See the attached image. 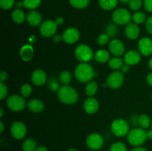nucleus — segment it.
<instances>
[{"label":"nucleus","mask_w":152,"mask_h":151,"mask_svg":"<svg viewBox=\"0 0 152 151\" xmlns=\"http://www.w3.org/2000/svg\"><path fill=\"white\" fill-rule=\"evenodd\" d=\"M74 76L80 82L88 83L94 78L95 72L91 65L87 62H81L75 68Z\"/></svg>","instance_id":"1"},{"label":"nucleus","mask_w":152,"mask_h":151,"mask_svg":"<svg viewBox=\"0 0 152 151\" xmlns=\"http://www.w3.org/2000/svg\"><path fill=\"white\" fill-rule=\"evenodd\" d=\"M57 97L62 103L74 105L78 101L79 94L77 90L69 85H62L57 91Z\"/></svg>","instance_id":"2"},{"label":"nucleus","mask_w":152,"mask_h":151,"mask_svg":"<svg viewBox=\"0 0 152 151\" xmlns=\"http://www.w3.org/2000/svg\"><path fill=\"white\" fill-rule=\"evenodd\" d=\"M147 139V131L142 127H135L131 130L127 135V141L129 143L135 147L143 144Z\"/></svg>","instance_id":"3"},{"label":"nucleus","mask_w":152,"mask_h":151,"mask_svg":"<svg viewBox=\"0 0 152 151\" xmlns=\"http://www.w3.org/2000/svg\"><path fill=\"white\" fill-rule=\"evenodd\" d=\"M111 133L117 137H124L130 131L129 122L123 118H117L112 121L111 124Z\"/></svg>","instance_id":"4"},{"label":"nucleus","mask_w":152,"mask_h":151,"mask_svg":"<svg viewBox=\"0 0 152 151\" xmlns=\"http://www.w3.org/2000/svg\"><path fill=\"white\" fill-rule=\"evenodd\" d=\"M74 55L77 60L81 62H88L94 57L92 49L85 44H79L74 50Z\"/></svg>","instance_id":"5"},{"label":"nucleus","mask_w":152,"mask_h":151,"mask_svg":"<svg viewBox=\"0 0 152 151\" xmlns=\"http://www.w3.org/2000/svg\"><path fill=\"white\" fill-rule=\"evenodd\" d=\"M111 18L114 23L118 25H126L131 22L132 16L127 9L119 8L113 12Z\"/></svg>","instance_id":"6"},{"label":"nucleus","mask_w":152,"mask_h":151,"mask_svg":"<svg viewBox=\"0 0 152 151\" xmlns=\"http://www.w3.org/2000/svg\"><path fill=\"white\" fill-rule=\"evenodd\" d=\"M7 106L13 112H20L27 106L25 98L19 95H12L7 99Z\"/></svg>","instance_id":"7"},{"label":"nucleus","mask_w":152,"mask_h":151,"mask_svg":"<svg viewBox=\"0 0 152 151\" xmlns=\"http://www.w3.org/2000/svg\"><path fill=\"white\" fill-rule=\"evenodd\" d=\"M124 82V76L121 71L115 70L111 73L107 78L106 84L110 88L118 89Z\"/></svg>","instance_id":"8"},{"label":"nucleus","mask_w":152,"mask_h":151,"mask_svg":"<svg viewBox=\"0 0 152 151\" xmlns=\"http://www.w3.org/2000/svg\"><path fill=\"white\" fill-rule=\"evenodd\" d=\"M57 24L53 20H46L41 24L39 32L45 37H51L56 35L57 31Z\"/></svg>","instance_id":"9"},{"label":"nucleus","mask_w":152,"mask_h":151,"mask_svg":"<svg viewBox=\"0 0 152 151\" xmlns=\"http://www.w3.org/2000/svg\"><path fill=\"white\" fill-rule=\"evenodd\" d=\"M27 133L26 125L23 122L15 121L12 123L10 127V134L15 139H22Z\"/></svg>","instance_id":"10"},{"label":"nucleus","mask_w":152,"mask_h":151,"mask_svg":"<svg viewBox=\"0 0 152 151\" xmlns=\"http://www.w3.org/2000/svg\"><path fill=\"white\" fill-rule=\"evenodd\" d=\"M62 41L66 44H72L77 42L80 38V33L76 28H68L62 33Z\"/></svg>","instance_id":"11"},{"label":"nucleus","mask_w":152,"mask_h":151,"mask_svg":"<svg viewBox=\"0 0 152 151\" xmlns=\"http://www.w3.org/2000/svg\"><path fill=\"white\" fill-rule=\"evenodd\" d=\"M86 144L90 149L93 150H97L103 146L104 139L99 133H91L86 139Z\"/></svg>","instance_id":"12"},{"label":"nucleus","mask_w":152,"mask_h":151,"mask_svg":"<svg viewBox=\"0 0 152 151\" xmlns=\"http://www.w3.org/2000/svg\"><path fill=\"white\" fill-rule=\"evenodd\" d=\"M138 50L140 54L148 56L152 54V39L149 37H142L138 42Z\"/></svg>","instance_id":"13"},{"label":"nucleus","mask_w":152,"mask_h":151,"mask_svg":"<svg viewBox=\"0 0 152 151\" xmlns=\"http://www.w3.org/2000/svg\"><path fill=\"white\" fill-rule=\"evenodd\" d=\"M108 48H109L111 54L114 55V56H117V57L123 56L126 50L124 44L120 40L117 39V38L112 39L110 41Z\"/></svg>","instance_id":"14"},{"label":"nucleus","mask_w":152,"mask_h":151,"mask_svg":"<svg viewBox=\"0 0 152 151\" xmlns=\"http://www.w3.org/2000/svg\"><path fill=\"white\" fill-rule=\"evenodd\" d=\"M123 60H124L125 63L130 65V66L137 65L141 60L140 53H139V52L135 50H129V51L125 53Z\"/></svg>","instance_id":"15"},{"label":"nucleus","mask_w":152,"mask_h":151,"mask_svg":"<svg viewBox=\"0 0 152 151\" xmlns=\"http://www.w3.org/2000/svg\"><path fill=\"white\" fill-rule=\"evenodd\" d=\"M31 79L34 85L41 86L47 81V75L43 70L37 69L31 74Z\"/></svg>","instance_id":"16"},{"label":"nucleus","mask_w":152,"mask_h":151,"mask_svg":"<svg viewBox=\"0 0 152 151\" xmlns=\"http://www.w3.org/2000/svg\"><path fill=\"white\" fill-rule=\"evenodd\" d=\"M99 105L98 101L94 97H88L85 100L83 108L88 114H94L98 111Z\"/></svg>","instance_id":"17"},{"label":"nucleus","mask_w":152,"mask_h":151,"mask_svg":"<svg viewBox=\"0 0 152 151\" xmlns=\"http://www.w3.org/2000/svg\"><path fill=\"white\" fill-rule=\"evenodd\" d=\"M125 34L129 39L134 40L140 36V28L134 22H130L126 25L125 28Z\"/></svg>","instance_id":"18"},{"label":"nucleus","mask_w":152,"mask_h":151,"mask_svg":"<svg viewBox=\"0 0 152 151\" xmlns=\"http://www.w3.org/2000/svg\"><path fill=\"white\" fill-rule=\"evenodd\" d=\"M27 21L28 23L32 27H38L42 23V17L39 12L37 10H31L27 15Z\"/></svg>","instance_id":"19"},{"label":"nucleus","mask_w":152,"mask_h":151,"mask_svg":"<svg viewBox=\"0 0 152 151\" xmlns=\"http://www.w3.org/2000/svg\"><path fill=\"white\" fill-rule=\"evenodd\" d=\"M27 107L31 112L34 113H39L44 110L45 105L44 103L39 99H33L28 102Z\"/></svg>","instance_id":"20"},{"label":"nucleus","mask_w":152,"mask_h":151,"mask_svg":"<svg viewBox=\"0 0 152 151\" xmlns=\"http://www.w3.org/2000/svg\"><path fill=\"white\" fill-rule=\"evenodd\" d=\"M20 57L25 62H29L34 56V47L31 44H25L20 49Z\"/></svg>","instance_id":"21"},{"label":"nucleus","mask_w":152,"mask_h":151,"mask_svg":"<svg viewBox=\"0 0 152 151\" xmlns=\"http://www.w3.org/2000/svg\"><path fill=\"white\" fill-rule=\"evenodd\" d=\"M11 18L15 23L22 24L27 19V16H25V12L22 9L16 8L12 12Z\"/></svg>","instance_id":"22"},{"label":"nucleus","mask_w":152,"mask_h":151,"mask_svg":"<svg viewBox=\"0 0 152 151\" xmlns=\"http://www.w3.org/2000/svg\"><path fill=\"white\" fill-rule=\"evenodd\" d=\"M95 60L99 63H105V62H108L110 60V53H108V50H104V49H101V50H98L95 53L94 57Z\"/></svg>","instance_id":"23"},{"label":"nucleus","mask_w":152,"mask_h":151,"mask_svg":"<svg viewBox=\"0 0 152 151\" xmlns=\"http://www.w3.org/2000/svg\"><path fill=\"white\" fill-rule=\"evenodd\" d=\"M118 4V0H99V4L103 10H114Z\"/></svg>","instance_id":"24"},{"label":"nucleus","mask_w":152,"mask_h":151,"mask_svg":"<svg viewBox=\"0 0 152 151\" xmlns=\"http://www.w3.org/2000/svg\"><path fill=\"white\" fill-rule=\"evenodd\" d=\"M98 90V84L96 81H91L87 84L86 87V94L88 97H93L95 96Z\"/></svg>","instance_id":"25"},{"label":"nucleus","mask_w":152,"mask_h":151,"mask_svg":"<svg viewBox=\"0 0 152 151\" xmlns=\"http://www.w3.org/2000/svg\"><path fill=\"white\" fill-rule=\"evenodd\" d=\"M137 124L143 129H147L151 125V120L146 114H142L137 117Z\"/></svg>","instance_id":"26"},{"label":"nucleus","mask_w":152,"mask_h":151,"mask_svg":"<svg viewBox=\"0 0 152 151\" xmlns=\"http://www.w3.org/2000/svg\"><path fill=\"white\" fill-rule=\"evenodd\" d=\"M123 61L121 58L117 57V56H114V57L111 58L110 60L108 61V66L111 69L114 70H117L120 69L122 66L123 65Z\"/></svg>","instance_id":"27"},{"label":"nucleus","mask_w":152,"mask_h":151,"mask_svg":"<svg viewBox=\"0 0 152 151\" xmlns=\"http://www.w3.org/2000/svg\"><path fill=\"white\" fill-rule=\"evenodd\" d=\"M37 144L33 139H27L22 143V150L24 151H35L37 148Z\"/></svg>","instance_id":"28"},{"label":"nucleus","mask_w":152,"mask_h":151,"mask_svg":"<svg viewBox=\"0 0 152 151\" xmlns=\"http://www.w3.org/2000/svg\"><path fill=\"white\" fill-rule=\"evenodd\" d=\"M91 0H69L72 7L77 9H83L87 7L90 4Z\"/></svg>","instance_id":"29"},{"label":"nucleus","mask_w":152,"mask_h":151,"mask_svg":"<svg viewBox=\"0 0 152 151\" xmlns=\"http://www.w3.org/2000/svg\"><path fill=\"white\" fill-rule=\"evenodd\" d=\"M24 4V7L28 10H34L39 7L41 4L42 0H22Z\"/></svg>","instance_id":"30"},{"label":"nucleus","mask_w":152,"mask_h":151,"mask_svg":"<svg viewBox=\"0 0 152 151\" xmlns=\"http://www.w3.org/2000/svg\"><path fill=\"white\" fill-rule=\"evenodd\" d=\"M146 16L143 12L136 11L132 15V20L137 25H140L146 21Z\"/></svg>","instance_id":"31"},{"label":"nucleus","mask_w":152,"mask_h":151,"mask_svg":"<svg viewBox=\"0 0 152 151\" xmlns=\"http://www.w3.org/2000/svg\"><path fill=\"white\" fill-rule=\"evenodd\" d=\"M72 80V76L69 71L64 70L59 75V81L63 85H68Z\"/></svg>","instance_id":"32"},{"label":"nucleus","mask_w":152,"mask_h":151,"mask_svg":"<svg viewBox=\"0 0 152 151\" xmlns=\"http://www.w3.org/2000/svg\"><path fill=\"white\" fill-rule=\"evenodd\" d=\"M115 23H109L105 28V33L108 34L110 37H115L118 34V28Z\"/></svg>","instance_id":"33"},{"label":"nucleus","mask_w":152,"mask_h":151,"mask_svg":"<svg viewBox=\"0 0 152 151\" xmlns=\"http://www.w3.org/2000/svg\"><path fill=\"white\" fill-rule=\"evenodd\" d=\"M32 87L29 84H22V87L20 88V92L22 96H23L24 98H28L30 96L32 93Z\"/></svg>","instance_id":"34"},{"label":"nucleus","mask_w":152,"mask_h":151,"mask_svg":"<svg viewBox=\"0 0 152 151\" xmlns=\"http://www.w3.org/2000/svg\"><path fill=\"white\" fill-rule=\"evenodd\" d=\"M109 151H127V147L124 143L119 142L113 144L110 147Z\"/></svg>","instance_id":"35"},{"label":"nucleus","mask_w":152,"mask_h":151,"mask_svg":"<svg viewBox=\"0 0 152 151\" xmlns=\"http://www.w3.org/2000/svg\"><path fill=\"white\" fill-rule=\"evenodd\" d=\"M129 7L133 11H137L142 7V0H131L129 3Z\"/></svg>","instance_id":"36"},{"label":"nucleus","mask_w":152,"mask_h":151,"mask_svg":"<svg viewBox=\"0 0 152 151\" xmlns=\"http://www.w3.org/2000/svg\"><path fill=\"white\" fill-rule=\"evenodd\" d=\"M48 87L50 88V90H51L52 91H58L60 87L59 86V82L56 78H51L48 80Z\"/></svg>","instance_id":"37"},{"label":"nucleus","mask_w":152,"mask_h":151,"mask_svg":"<svg viewBox=\"0 0 152 151\" xmlns=\"http://www.w3.org/2000/svg\"><path fill=\"white\" fill-rule=\"evenodd\" d=\"M14 4L15 0H0V6L3 10H10Z\"/></svg>","instance_id":"38"},{"label":"nucleus","mask_w":152,"mask_h":151,"mask_svg":"<svg viewBox=\"0 0 152 151\" xmlns=\"http://www.w3.org/2000/svg\"><path fill=\"white\" fill-rule=\"evenodd\" d=\"M109 39H110V36L108 35L107 33H102L100 34V35L98 36L97 38V43L99 45H101V46H104L105 45V44H107L108 43V41H109Z\"/></svg>","instance_id":"39"},{"label":"nucleus","mask_w":152,"mask_h":151,"mask_svg":"<svg viewBox=\"0 0 152 151\" xmlns=\"http://www.w3.org/2000/svg\"><path fill=\"white\" fill-rule=\"evenodd\" d=\"M7 93H8L7 87L6 86V84H4V82H1L0 84V99L1 101L4 100L7 96Z\"/></svg>","instance_id":"40"},{"label":"nucleus","mask_w":152,"mask_h":151,"mask_svg":"<svg viewBox=\"0 0 152 151\" xmlns=\"http://www.w3.org/2000/svg\"><path fill=\"white\" fill-rule=\"evenodd\" d=\"M145 29L148 33L152 35V16L147 18L145 21Z\"/></svg>","instance_id":"41"},{"label":"nucleus","mask_w":152,"mask_h":151,"mask_svg":"<svg viewBox=\"0 0 152 151\" xmlns=\"http://www.w3.org/2000/svg\"><path fill=\"white\" fill-rule=\"evenodd\" d=\"M143 6L147 11L152 13V0H144Z\"/></svg>","instance_id":"42"},{"label":"nucleus","mask_w":152,"mask_h":151,"mask_svg":"<svg viewBox=\"0 0 152 151\" xmlns=\"http://www.w3.org/2000/svg\"><path fill=\"white\" fill-rule=\"evenodd\" d=\"M129 67H130V65H127V64H123V65L122 66V68H120V70H121V72L123 73H127L129 71Z\"/></svg>","instance_id":"43"},{"label":"nucleus","mask_w":152,"mask_h":151,"mask_svg":"<svg viewBox=\"0 0 152 151\" xmlns=\"http://www.w3.org/2000/svg\"><path fill=\"white\" fill-rule=\"evenodd\" d=\"M7 78V74L5 71L2 70L0 73V81L1 82H4V81H6Z\"/></svg>","instance_id":"44"},{"label":"nucleus","mask_w":152,"mask_h":151,"mask_svg":"<svg viewBox=\"0 0 152 151\" xmlns=\"http://www.w3.org/2000/svg\"><path fill=\"white\" fill-rule=\"evenodd\" d=\"M62 40V36H59V35H54L53 37V41L56 43H59Z\"/></svg>","instance_id":"45"},{"label":"nucleus","mask_w":152,"mask_h":151,"mask_svg":"<svg viewBox=\"0 0 152 151\" xmlns=\"http://www.w3.org/2000/svg\"><path fill=\"white\" fill-rule=\"evenodd\" d=\"M146 81L147 83L152 87V72L148 74V76L146 77Z\"/></svg>","instance_id":"46"},{"label":"nucleus","mask_w":152,"mask_h":151,"mask_svg":"<svg viewBox=\"0 0 152 151\" xmlns=\"http://www.w3.org/2000/svg\"><path fill=\"white\" fill-rule=\"evenodd\" d=\"M55 22H56V23L57 24V25H61L63 24L64 19L62 17H57L56 19V20H55Z\"/></svg>","instance_id":"47"},{"label":"nucleus","mask_w":152,"mask_h":151,"mask_svg":"<svg viewBox=\"0 0 152 151\" xmlns=\"http://www.w3.org/2000/svg\"><path fill=\"white\" fill-rule=\"evenodd\" d=\"M131 151H148L145 147H136L133 148Z\"/></svg>","instance_id":"48"},{"label":"nucleus","mask_w":152,"mask_h":151,"mask_svg":"<svg viewBox=\"0 0 152 151\" xmlns=\"http://www.w3.org/2000/svg\"><path fill=\"white\" fill-rule=\"evenodd\" d=\"M35 151H48V150L47 147L45 146H39L35 150Z\"/></svg>","instance_id":"49"},{"label":"nucleus","mask_w":152,"mask_h":151,"mask_svg":"<svg viewBox=\"0 0 152 151\" xmlns=\"http://www.w3.org/2000/svg\"><path fill=\"white\" fill-rule=\"evenodd\" d=\"M16 7H17V8L21 9L22 7H24V4H23V2H22V1H19V2L16 4Z\"/></svg>","instance_id":"50"},{"label":"nucleus","mask_w":152,"mask_h":151,"mask_svg":"<svg viewBox=\"0 0 152 151\" xmlns=\"http://www.w3.org/2000/svg\"><path fill=\"white\" fill-rule=\"evenodd\" d=\"M147 136H148V139L152 140V129H151V130H149L147 132Z\"/></svg>","instance_id":"51"},{"label":"nucleus","mask_w":152,"mask_h":151,"mask_svg":"<svg viewBox=\"0 0 152 151\" xmlns=\"http://www.w3.org/2000/svg\"><path fill=\"white\" fill-rule=\"evenodd\" d=\"M4 123L2 121H0V133H2L4 131Z\"/></svg>","instance_id":"52"},{"label":"nucleus","mask_w":152,"mask_h":151,"mask_svg":"<svg viewBox=\"0 0 152 151\" xmlns=\"http://www.w3.org/2000/svg\"><path fill=\"white\" fill-rule=\"evenodd\" d=\"M148 68H149V69L152 71V57L150 58L149 61H148Z\"/></svg>","instance_id":"53"},{"label":"nucleus","mask_w":152,"mask_h":151,"mask_svg":"<svg viewBox=\"0 0 152 151\" xmlns=\"http://www.w3.org/2000/svg\"><path fill=\"white\" fill-rule=\"evenodd\" d=\"M119 1L121 3H123V4H127V3L130 2L131 0H119Z\"/></svg>","instance_id":"54"},{"label":"nucleus","mask_w":152,"mask_h":151,"mask_svg":"<svg viewBox=\"0 0 152 151\" xmlns=\"http://www.w3.org/2000/svg\"><path fill=\"white\" fill-rule=\"evenodd\" d=\"M3 115H4V110H3L2 107L0 108V117H2Z\"/></svg>","instance_id":"55"},{"label":"nucleus","mask_w":152,"mask_h":151,"mask_svg":"<svg viewBox=\"0 0 152 151\" xmlns=\"http://www.w3.org/2000/svg\"><path fill=\"white\" fill-rule=\"evenodd\" d=\"M67 151H78V150H76V149H74V148H71V149L68 150Z\"/></svg>","instance_id":"56"},{"label":"nucleus","mask_w":152,"mask_h":151,"mask_svg":"<svg viewBox=\"0 0 152 151\" xmlns=\"http://www.w3.org/2000/svg\"><path fill=\"white\" fill-rule=\"evenodd\" d=\"M151 127H152V119H151Z\"/></svg>","instance_id":"57"},{"label":"nucleus","mask_w":152,"mask_h":151,"mask_svg":"<svg viewBox=\"0 0 152 151\" xmlns=\"http://www.w3.org/2000/svg\"><path fill=\"white\" fill-rule=\"evenodd\" d=\"M151 100H152V94H151Z\"/></svg>","instance_id":"58"}]
</instances>
